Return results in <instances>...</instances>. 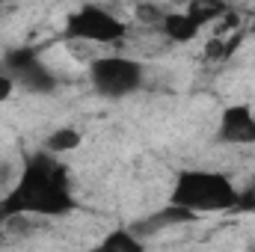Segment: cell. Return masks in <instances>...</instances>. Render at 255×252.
<instances>
[{"label":"cell","instance_id":"cell-1","mask_svg":"<svg viewBox=\"0 0 255 252\" xmlns=\"http://www.w3.org/2000/svg\"><path fill=\"white\" fill-rule=\"evenodd\" d=\"M77 208L68 166L57 154L30 151L15 184L0 199V226L15 217H65Z\"/></svg>","mask_w":255,"mask_h":252},{"label":"cell","instance_id":"cell-2","mask_svg":"<svg viewBox=\"0 0 255 252\" xmlns=\"http://www.w3.org/2000/svg\"><path fill=\"white\" fill-rule=\"evenodd\" d=\"M241 190L235 181L214 169H181L169 190V205H178L196 217L214 211H238Z\"/></svg>","mask_w":255,"mask_h":252},{"label":"cell","instance_id":"cell-3","mask_svg":"<svg viewBox=\"0 0 255 252\" xmlns=\"http://www.w3.org/2000/svg\"><path fill=\"white\" fill-rule=\"evenodd\" d=\"M89 83L98 95L119 101L128 95H136L145 83V65L133 57H122V54H107L98 57L89 65Z\"/></svg>","mask_w":255,"mask_h":252},{"label":"cell","instance_id":"cell-4","mask_svg":"<svg viewBox=\"0 0 255 252\" xmlns=\"http://www.w3.org/2000/svg\"><path fill=\"white\" fill-rule=\"evenodd\" d=\"M128 36V24L122 18H116L110 9L86 3L80 9H74L65 18L63 39L68 42H92V45H116Z\"/></svg>","mask_w":255,"mask_h":252},{"label":"cell","instance_id":"cell-5","mask_svg":"<svg viewBox=\"0 0 255 252\" xmlns=\"http://www.w3.org/2000/svg\"><path fill=\"white\" fill-rule=\"evenodd\" d=\"M6 74L15 80V86L33 92V95H51L57 89V74L54 68L42 60L36 48H12L3 57Z\"/></svg>","mask_w":255,"mask_h":252},{"label":"cell","instance_id":"cell-6","mask_svg":"<svg viewBox=\"0 0 255 252\" xmlns=\"http://www.w3.org/2000/svg\"><path fill=\"white\" fill-rule=\"evenodd\" d=\"M217 139L229 145H253L255 142V113L247 104H232L223 110Z\"/></svg>","mask_w":255,"mask_h":252},{"label":"cell","instance_id":"cell-7","mask_svg":"<svg viewBox=\"0 0 255 252\" xmlns=\"http://www.w3.org/2000/svg\"><path fill=\"white\" fill-rule=\"evenodd\" d=\"M199 217L190 214V211H184V208H178V205H163V208H157L154 214H148L145 220H139V223H133V226H128L136 238H151V235H157V232H163V229H172V226H187V223H196Z\"/></svg>","mask_w":255,"mask_h":252},{"label":"cell","instance_id":"cell-8","mask_svg":"<svg viewBox=\"0 0 255 252\" xmlns=\"http://www.w3.org/2000/svg\"><path fill=\"white\" fill-rule=\"evenodd\" d=\"M160 30H163V36H166L169 42H178V45H184V42H193V39L199 36V27H196L190 18L184 15V9L166 12V18H163Z\"/></svg>","mask_w":255,"mask_h":252},{"label":"cell","instance_id":"cell-9","mask_svg":"<svg viewBox=\"0 0 255 252\" xmlns=\"http://www.w3.org/2000/svg\"><path fill=\"white\" fill-rule=\"evenodd\" d=\"M95 252H145V241L136 238L130 229H113L98 241Z\"/></svg>","mask_w":255,"mask_h":252},{"label":"cell","instance_id":"cell-10","mask_svg":"<svg viewBox=\"0 0 255 252\" xmlns=\"http://www.w3.org/2000/svg\"><path fill=\"white\" fill-rule=\"evenodd\" d=\"M83 142V136H80V130L77 127H57V130H51L48 136H45V151L48 154H68V151H74L77 145Z\"/></svg>","mask_w":255,"mask_h":252},{"label":"cell","instance_id":"cell-11","mask_svg":"<svg viewBox=\"0 0 255 252\" xmlns=\"http://www.w3.org/2000/svg\"><path fill=\"white\" fill-rule=\"evenodd\" d=\"M226 12H229V6H226V3H208V0H193L190 6L184 9V15L190 18L199 30H202L205 24H214L217 18H223Z\"/></svg>","mask_w":255,"mask_h":252},{"label":"cell","instance_id":"cell-12","mask_svg":"<svg viewBox=\"0 0 255 252\" xmlns=\"http://www.w3.org/2000/svg\"><path fill=\"white\" fill-rule=\"evenodd\" d=\"M136 12V18L142 21V24H163V18H166V9H160V6H151V3H142V6H136L133 9Z\"/></svg>","mask_w":255,"mask_h":252},{"label":"cell","instance_id":"cell-13","mask_svg":"<svg viewBox=\"0 0 255 252\" xmlns=\"http://www.w3.org/2000/svg\"><path fill=\"white\" fill-rule=\"evenodd\" d=\"M232 48H235V42H226V39H211V42H208V48H205V54H208L211 60H220V57H229V54H232Z\"/></svg>","mask_w":255,"mask_h":252},{"label":"cell","instance_id":"cell-14","mask_svg":"<svg viewBox=\"0 0 255 252\" xmlns=\"http://www.w3.org/2000/svg\"><path fill=\"white\" fill-rule=\"evenodd\" d=\"M238 211H255V184L247 190H241V199H238Z\"/></svg>","mask_w":255,"mask_h":252},{"label":"cell","instance_id":"cell-15","mask_svg":"<svg viewBox=\"0 0 255 252\" xmlns=\"http://www.w3.org/2000/svg\"><path fill=\"white\" fill-rule=\"evenodd\" d=\"M12 92H15V80H12L6 71H0V104H3V101H9V98H12Z\"/></svg>","mask_w":255,"mask_h":252},{"label":"cell","instance_id":"cell-16","mask_svg":"<svg viewBox=\"0 0 255 252\" xmlns=\"http://www.w3.org/2000/svg\"><path fill=\"white\" fill-rule=\"evenodd\" d=\"M15 178H18V175H12V166H9L6 160H0V187L9 190L12 184H15Z\"/></svg>","mask_w":255,"mask_h":252},{"label":"cell","instance_id":"cell-17","mask_svg":"<svg viewBox=\"0 0 255 252\" xmlns=\"http://www.w3.org/2000/svg\"><path fill=\"white\" fill-rule=\"evenodd\" d=\"M0 241H3V235H0Z\"/></svg>","mask_w":255,"mask_h":252},{"label":"cell","instance_id":"cell-18","mask_svg":"<svg viewBox=\"0 0 255 252\" xmlns=\"http://www.w3.org/2000/svg\"><path fill=\"white\" fill-rule=\"evenodd\" d=\"M253 252H255V247H253Z\"/></svg>","mask_w":255,"mask_h":252}]
</instances>
